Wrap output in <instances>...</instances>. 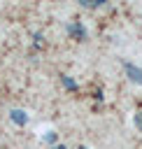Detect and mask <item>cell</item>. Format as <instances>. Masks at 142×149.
Wrapping results in <instances>:
<instances>
[{
    "mask_svg": "<svg viewBox=\"0 0 142 149\" xmlns=\"http://www.w3.org/2000/svg\"><path fill=\"white\" fill-rule=\"evenodd\" d=\"M68 30H70L72 37H77V40H86V28H84L81 23H70Z\"/></svg>",
    "mask_w": 142,
    "mask_h": 149,
    "instance_id": "cell-3",
    "label": "cell"
},
{
    "mask_svg": "<svg viewBox=\"0 0 142 149\" xmlns=\"http://www.w3.org/2000/svg\"><path fill=\"white\" fill-rule=\"evenodd\" d=\"M77 149H88V147H77Z\"/></svg>",
    "mask_w": 142,
    "mask_h": 149,
    "instance_id": "cell-8",
    "label": "cell"
},
{
    "mask_svg": "<svg viewBox=\"0 0 142 149\" xmlns=\"http://www.w3.org/2000/svg\"><path fill=\"white\" fill-rule=\"evenodd\" d=\"M81 5L84 7H100V5H105V0H81Z\"/></svg>",
    "mask_w": 142,
    "mask_h": 149,
    "instance_id": "cell-4",
    "label": "cell"
},
{
    "mask_svg": "<svg viewBox=\"0 0 142 149\" xmlns=\"http://www.w3.org/2000/svg\"><path fill=\"white\" fill-rule=\"evenodd\" d=\"M54 149H65V144H58V147H54Z\"/></svg>",
    "mask_w": 142,
    "mask_h": 149,
    "instance_id": "cell-7",
    "label": "cell"
},
{
    "mask_svg": "<svg viewBox=\"0 0 142 149\" xmlns=\"http://www.w3.org/2000/svg\"><path fill=\"white\" fill-rule=\"evenodd\" d=\"M133 121H135V126L142 130V112H135V116H133Z\"/></svg>",
    "mask_w": 142,
    "mask_h": 149,
    "instance_id": "cell-6",
    "label": "cell"
},
{
    "mask_svg": "<svg viewBox=\"0 0 142 149\" xmlns=\"http://www.w3.org/2000/svg\"><path fill=\"white\" fill-rule=\"evenodd\" d=\"M123 68H126V74H128V79L142 86V68H137V65H133V63H126Z\"/></svg>",
    "mask_w": 142,
    "mask_h": 149,
    "instance_id": "cell-1",
    "label": "cell"
},
{
    "mask_svg": "<svg viewBox=\"0 0 142 149\" xmlns=\"http://www.w3.org/2000/svg\"><path fill=\"white\" fill-rule=\"evenodd\" d=\"M9 119H12L16 126H26V123H28V114H26L23 109H12V112H9Z\"/></svg>",
    "mask_w": 142,
    "mask_h": 149,
    "instance_id": "cell-2",
    "label": "cell"
},
{
    "mask_svg": "<svg viewBox=\"0 0 142 149\" xmlns=\"http://www.w3.org/2000/svg\"><path fill=\"white\" fill-rule=\"evenodd\" d=\"M61 81H63V84H65V88H70V91H72V88H74V86H77V84H74V81H72V79H70V77H65V74H63V77H61Z\"/></svg>",
    "mask_w": 142,
    "mask_h": 149,
    "instance_id": "cell-5",
    "label": "cell"
}]
</instances>
